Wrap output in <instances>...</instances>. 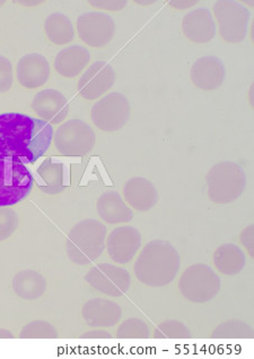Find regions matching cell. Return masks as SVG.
<instances>
[{
    "instance_id": "obj_21",
    "label": "cell",
    "mask_w": 254,
    "mask_h": 359,
    "mask_svg": "<svg viewBox=\"0 0 254 359\" xmlns=\"http://www.w3.org/2000/svg\"><path fill=\"white\" fill-rule=\"evenodd\" d=\"M40 180H43L44 185L41 186L42 191L47 194H59L64 191V180H62V165L55 163L51 160H47L42 163L38 170Z\"/></svg>"
},
{
    "instance_id": "obj_15",
    "label": "cell",
    "mask_w": 254,
    "mask_h": 359,
    "mask_svg": "<svg viewBox=\"0 0 254 359\" xmlns=\"http://www.w3.org/2000/svg\"><path fill=\"white\" fill-rule=\"evenodd\" d=\"M182 31L189 41L198 44L211 42L216 36V25L211 11L198 8L188 13L182 21Z\"/></svg>"
},
{
    "instance_id": "obj_23",
    "label": "cell",
    "mask_w": 254,
    "mask_h": 359,
    "mask_svg": "<svg viewBox=\"0 0 254 359\" xmlns=\"http://www.w3.org/2000/svg\"><path fill=\"white\" fill-rule=\"evenodd\" d=\"M17 227V213L8 208H0V242L9 238Z\"/></svg>"
},
{
    "instance_id": "obj_25",
    "label": "cell",
    "mask_w": 254,
    "mask_h": 359,
    "mask_svg": "<svg viewBox=\"0 0 254 359\" xmlns=\"http://www.w3.org/2000/svg\"><path fill=\"white\" fill-rule=\"evenodd\" d=\"M88 5H91L94 8L108 11V12H120L126 8L128 3L125 0H97V1H88Z\"/></svg>"
},
{
    "instance_id": "obj_11",
    "label": "cell",
    "mask_w": 254,
    "mask_h": 359,
    "mask_svg": "<svg viewBox=\"0 0 254 359\" xmlns=\"http://www.w3.org/2000/svg\"><path fill=\"white\" fill-rule=\"evenodd\" d=\"M86 280L99 292L111 296H120L128 288L129 274L123 269L114 265L99 264L88 272Z\"/></svg>"
},
{
    "instance_id": "obj_8",
    "label": "cell",
    "mask_w": 254,
    "mask_h": 359,
    "mask_svg": "<svg viewBox=\"0 0 254 359\" xmlns=\"http://www.w3.org/2000/svg\"><path fill=\"white\" fill-rule=\"evenodd\" d=\"M77 32L85 44L90 47H106L115 34V23L110 15L101 12L85 13L77 18Z\"/></svg>"
},
{
    "instance_id": "obj_27",
    "label": "cell",
    "mask_w": 254,
    "mask_h": 359,
    "mask_svg": "<svg viewBox=\"0 0 254 359\" xmlns=\"http://www.w3.org/2000/svg\"><path fill=\"white\" fill-rule=\"evenodd\" d=\"M196 1H174V3H169V5L174 7L176 11H184V9L196 5Z\"/></svg>"
},
{
    "instance_id": "obj_16",
    "label": "cell",
    "mask_w": 254,
    "mask_h": 359,
    "mask_svg": "<svg viewBox=\"0 0 254 359\" xmlns=\"http://www.w3.org/2000/svg\"><path fill=\"white\" fill-rule=\"evenodd\" d=\"M91 53L82 46H71L57 53L55 69L64 79L79 76L91 62Z\"/></svg>"
},
{
    "instance_id": "obj_24",
    "label": "cell",
    "mask_w": 254,
    "mask_h": 359,
    "mask_svg": "<svg viewBox=\"0 0 254 359\" xmlns=\"http://www.w3.org/2000/svg\"><path fill=\"white\" fill-rule=\"evenodd\" d=\"M14 83V68L6 57L0 56V93L12 88Z\"/></svg>"
},
{
    "instance_id": "obj_3",
    "label": "cell",
    "mask_w": 254,
    "mask_h": 359,
    "mask_svg": "<svg viewBox=\"0 0 254 359\" xmlns=\"http://www.w3.org/2000/svg\"><path fill=\"white\" fill-rule=\"evenodd\" d=\"M31 171L14 156H0V208L20 203L33 189Z\"/></svg>"
},
{
    "instance_id": "obj_2",
    "label": "cell",
    "mask_w": 254,
    "mask_h": 359,
    "mask_svg": "<svg viewBox=\"0 0 254 359\" xmlns=\"http://www.w3.org/2000/svg\"><path fill=\"white\" fill-rule=\"evenodd\" d=\"M106 228L93 219L82 221L71 230L67 241L68 255L77 264H88L101 257L106 248Z\"/></svg>"
},
{
    "instance_id": "obj_29",
    "label": "cell",
    "mask_w": 254,
    "mask_h": 359,
    "mask_svg": "<svg viewBox=\"0 0 254 359\" xmlns=\"http://www.w3.org/2000/svg\"><path fill=\"white\" fill-rule=\"evenodd\" d=\"M3 4H5L3 3V1H0V6H1V5H3Z\"/></svg>"
},
{
    "instance_id": "obj_20",
    "label": "cell",
    "mask_w": 254,
    "mask_h": 359,
    "mask_svg": "<svg viewBox=\"0 0 254 359\" xmlns=\"http://www.w3.org/2000/svg\"><path fill=\"white\" fill-rule=\"evenodd\" d=\"M29 289L27 299L32 301L40 297L45 292V283L42 276L34 271H23L14 278V289L22 298Z\"/></svg>"
},
{
    "instance_id": "obj_28",
    "label": "cell",
    "mask_w": 254,
    "mask_h": 359,
    "mask_svg": "<svg viewBox=\"0 0 254 359\" xmlns=\"http://www.w3.org/2000/svg\"><path fill=\"white\" fill-rule=\"evenodd\" d=\"M0 337L3 338V337H5V338H8V337H13L12 333L8 332V331H3L0 330Z\"/></svg>"
},
{
    "instance_id": "obj_26",
    "label": "cell",
    "mask_w": 254,
    "mask_h": 359,
    "mask_svg": "<svg viewBox=\"0 0 254 359\" xmlns=\"http://www.w3.org/2000/svg\"><path fill=\"white\" fill-rule=\"evenodd\" d=\"M42 322H36V323L29 324V327H24V330L22 331V337L23 338H36V337H41V338H44V337H53L56 336V331H41L40 330V327H41Z\"/></svg>"
},
{
    "instance_id": "obj_4",
    "label": "cell",
    "mask_w": 254,
    "mask_h": 359,
    "mask_svg": "<svg viewBox=\"0 0 254 359\" xmlns=\"http://www.w3.org/2000/svg\"><path fill=\"white\" fill-rule=\"evenodd\" d=\"M208 195L215 203H231L242 195L246 177L240 165L222 162L215 165L207 176Z\"/></svg>"
},
{
    "instance_id": "obj_14",
    "label": "cell",
    "mask_w": 254,
    "mask_h": 359,
    "mask_svg": "<svg viewBox=\"0 0 254 359\" xmlns=\"http://www.w3.org/2000/svg\"><path fill=\"white\" fill-rule=\"evenodd\" d=\"M141 233L132 227H120L114 229L108 238V255L114 262L126 264L134 259L141 248Z\"/></svg>"
},
{
    "instance_id": "obj_5",
    "label": "cell",
    "mask_w": 254,
    "mask_h": 359,
    "mask_svg": "<svg viewBox=\"0 0 254 359\" xmlns=\"http://www.w3.org/2000/svg\"><path fill=\"white\" fill-rule=\"evenodd\" d=\"M220 38L227 43H240L248 33L250 12L246 7L235 1H217L213 6Z\"/></svg>"
},
{
    "instance_id": "obj_18",
    "label": "cell",
    "mask_w": 254,
    "mask_h": 359,
    "mask_svg": "<svg viewBox=\"0 0 254 359\" xmlns=\"http://www.w3.org/2000/svg\"><path fill=\"white\" fill-rule=\"evenodd\" d=\"M97 213L108 224H125L132 220L134 213L117 191H106L97 200Z\"/></svg>"
},
{
    "instance_id": "obj_9",
    "label": "cell",
    "mask_w": 254,
    "mask_h": 359,
    "mask_svg": "<svg viewBox=\"0 0 254 359\" xmlns=\"http://www.w3.org/2000/svg\"><path fill=\"white\" fill-rule=\"evenodd\" d=\"M117 75L113 67L99 60L92 64L78 81L79 95L86 100H97L114 86Z\"/></svg>"
},
{
    "instance_id": "obj_10",
    "label": "cell",
    "mask_w": 254,
    "mask_h": 359,
    "mask_svg": "<svg viewBox=\"0 0 254 359\" xmlns=\"http://www.w3.org/2000/svg\"><path fill=\"white\" fill-rule=\"evenodd\" d=\"M51 68L48 59L40 53H27L20 59L16 67L18 83L27 90H36L45 86Z\"/></svg>"
},
{
    "instance_id": "obj_7",
    "label": "cell",
    "mask_w": 254,
    "mask_h": 359,
    "mask_svg": "<svg viewBox=\"0 0 254 359\" xmlns=\"http://www.w3.org/2000/svg\"><path fill=\"white\" fill-rule=\"evenodd\" d=\"M55 145L64 156H85L93 150L95 133L85 121L73 119L59 127L55 135Z\"/></svg>"
},
{
    "instance_id": "obj_6",
    "label": "cell",
    "mask_w": 254,
    "mask_h": 359,
    "mask_svg": "<svg viewBox=\"0 0 254 359\" xmlns=\"http://www.w3.org/2000/svg\"><path fill=\"white\" fill-rule=\"evenodd\" d=\"M130 111L128 99L122 93L112 92L94 104L91 117L99 130L115 132L128 123Z\"/></svg>"
},
{
    "instance_id": "obj_22",
    "label": "cell",
    "mask_w": 254,
    "mask_h": 359,
    "mask_svg": "<svg viewBox=\"0 0 254 359\" xmlns=\"http://www.w3.org/2000/svg\"><path fill=\"white\" fill-rule=\"evenodd\" d=\"M246 262L244 255L240 248L234 245H224L219 248L215 253V263L217 266L226 270V269H241Z\"/></svg>"
},
{
    "instance_id": "obj_13",
    "label": "cell",
    "mask_w": 254,
    "mask_h": 359,
    "mask_svg": "<svg viewBox=\"0 0 254 359\" xmlns=\"http://www.w3.org/2000/svg\"><path fill=\"white\" fill-rule=\"evenodd\" d=\"M32 109L49 124H60L69 112V102L58 90L45 88L33 99Z\"/></svg>"
},
{
    "instance_id": "obj_17",
    "label": "cell",
    "mask_w": 254,
    "mask_h": 359,
    "mask_svg": "<svg viewBox=\"0 0 254 359\" xmlns=\"http://www.w3.org/2000/svg\"><path fill=\"white\" fill-rule=\"evenodd\" d=\"M123 196L130 206L138 211H148L158 200L155 186L141 177L128 180L123 187Z\"/></svg>"
},
{
    "instance_id": "obj_12",
    "label": "cell",
    "mask_w": 254,
    "mask_h": 359,
    "mask_svg": "<svg viewBox=\"0 0 254 359\" xmlns=\"http://www.w3.org/2000/svg\"><path fill=\"white\" fill-rule=\"evenodd\" d=\"M190 77L197 88L204 91H213L225 81V66L218 57H202L193 62Z\"/></svg>"
},
{
    "instance_id": "obj_1",
    "label": "cell",
    "mask_w": 254,
    "mask_h": 359,
    "mask_svg": "<svg viewBox=\"0 0 254 359\" xmlns=\"http://www.w3.org/2000/svg\"><path fill=\"white\" fill-rule=\"evenodd\" d=\"M52 140V126L43 119L18 112L0 115V156L33 163L49 150Z\"/></svg>"
},
{
    "instance_id": "obj_19",
    "label": "cell",
    "mask_w": 254,
    "mask_h": 359,
    "mask_svg": "<svg viewBox=\"0 0 254 359\" xmlns=\"http://www.w3.org/2000/svg\"><path fill=\"white\" fill-rule=\"evenodd\" d=\"M44 31L51 43L64 46L75 39V27L67 15L53 13L44 22Z\"/></svg>"
}]
</instances>
